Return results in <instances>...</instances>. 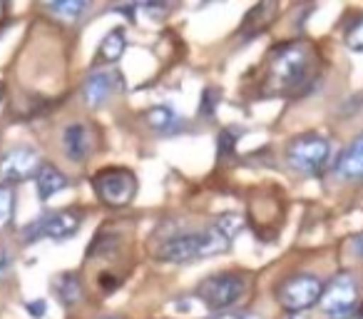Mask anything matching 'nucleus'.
I'll return each instance as SVG.
<instances>
[{"label": "nucleus", "instance_id": "nucleus-1", "mask_svg": "<svg viewBox=\"0 0 363 319\" xmlns=\"http://www.w3.org/2000/svg\"><path fill=\"white\" fill-rule=\"evenodd\" d=\"M313 53L306 43H286L274 48L267 65V92L269 95H286L301 87L311 75Z\"/></svg>", "mask_w": 363, "mask_h": 319}, {"label": "nucleus", "instance_id": "nucleus-2", "mask_svg": "<svg viewBox=\"0 0 363 319\" xmlns=\"http://www.w3.org/2000/svg\"><path fill=\"white\" fill-rule=\"evenodd\" d=\"M232 239L217 227V222L209 225L204 229H194V232H182L172 234L162 242V247L157 249V257L162 262H192L199 257H214V254H222L229 249Z\"/></svg>", "mask_w": 363, "mask_h": 319}, {"label": "nucleus", "instance_id": "nucleus-3", "mask_svg": "<svg viewBox=\"0 0 363 319\" xmlns=\"http://www.w3.org/2000/svg\"><path fill=\"white\" fill-rule=\"evenodd\" d=\"M328 155H331V142L323 135H316V132H306V135L294 137L286 147L289 165L306 175L318 173L326 165Z\"/></svg>", "mask_w": 363, "mask_h": 319}, {"label": "nucleus", "instance_id": "nucleus-4", "mask_svg": "<svg viewBox=\"0 0 363 319\" xmlns=\"http://www.w3.org/2000/svg\"><path fill=\"white\" fill-rule=\"evenodd\" d=\"M321 292H323V284L318 277H313V274H294V277L284 279L279 284L277 299L291 314H301L321 299Z\"/></svg>", "mask_w": 363, "mask_h": 319}, {"label": "nucleus", "instance_id": "nucleus-5", "mask_svg": "<svg viewBox=\"0 0 363 319\" xmlns=\"http://www.w3.org/2000/svg\"><path fill=\"white\" fill-rule=\"evenodd\" d=\"M95 193L110 207H125L137 193V178L125 168H105L95 175Z\"/></svg>", "mask_w": 363, "mask_h": 319}, {"label": "nucleus", "instance_id": "nucleus-6", "mask_svg": "<svg viewBox=\"0 0 363 319\" xmlns=\"http://www.w3.org/2000/svg\"><path fill=\"white\" fill-rule=\"evenodd\" d=\"M358 302V284L353 274L341 272L323 287L321 292V312L331 319H348Z\"/></svg>", "mask_w": 363, "mask_h": 319}, {"label": "nucleus", "instance_id": "nucleus-7", "mask_svg": "<svg viewBox=\"0 0 363 319\" xmlns=\"http://www.w3.org/2000/svg\"><path fill=\"white\" fill-rule=\"evenodd\" d=\"M247 289V279L239 272H222L207 277L197 287V294L207 307L212 309H227L234 302H239V297Z\"/></svg>", "mask_w": 363, "mask_h": 319}, {"label": "nucleus", "instance_id": "nucleus-8", "mask_svg": "<svg viewBox=\"0 0 363 319\" xmlns=\"http://www.w3.org/2000/svg\"><path fill=\"white\" fill-rule=\"evenodd\" d=\"M82 222V212L80 210H60V212H50L45 217L35 220L26 227V239L28 242H35L40 237H50V239H67L77 232Z\"/></svg>", "mask_w": 363, "mask_h": 319}, {"label": "nucleus", "instance_id": "nucleus-9", "mask_svg": "<svg viewBox=\"0 0 363 319\" xmlns=\"http://www.w3.org/2000/svg\"><path fill=\"white\" fill-rule=\"evenodd\" d=\"M40 170V155L33 147L18 145L11 147L0 157V180L3 183H21Z\"/></svg>", "mask_w": 363, "mask_h": 319}, {"label": "nucleus", "instance_id": "nucleus-10", "mask_svg": "<svg viewBox=\"0 0 363 319\" xmlns=\"http://www.w3.org/2000/svg\"><path fill=\"white\" fill-rule=\"evenodd\" d=\"M95 145V132L87 122H72L62 132V147H65V155L70 157L72 163H82L87 160V155L92 152Z\"/></svg>", "mask_w": 363, "mask_h": 319}, {"label": "nucleus", "instance_id": "nucleus-11", "mask_svg": "<svg viewBox=\"0 0 363 319\" xmlns=\"http://www.w3.org/2000/svg\"><path fill=\"white\" fill-rule=\"evenodd\" d=\"M117 82H120V75L115 70H95L87 75L85 85H82V97L90 107H100L102 102L110 100Z\"/></svg>", "mask_w": 363, "mask_h": 319}, {"label": "nucleus", "instance_id": "nucleus-12", "mask_svg": "<svg viewBox=\"0 0 363 319\" xmlns=\"http://www.w3.org/2000/svg\"><path fill=\"white\" fill-rule=\"evenodd\" d=\"M338 175L346 180H361L363 178V135H358L346 150L341 152L336 165Z\"/></svg>", "mask_w": 363, "mask_h": 319}, {"label": "nucleus", "instance_id": "nucleus-13", "mask_svg": "<svg viewBox=\"0 0 363 319\" xmlns=\"http://www.w3.org/2000/svg\"><path fill=\"white\" fill-rule=\"evenodd\" d=\"M35 185H38V198L45 202V200H50L55 193H60V190L67 188V178L65 173H60V170L55 168V165H40V170H38L35 175Z\"/></svg>", "mask_w": 363, "mask_h": 319}, {"label": "nucleus", "instance_id": "nucleus-14", "mask_svg": "<svg viewBox=\"0 0 363 319\" xmlns=\"http://www.w3.org/2000/svg\"><path fill=\"white\" fill-rule=\"evenodd\" d=\"M52 287H55V294L60 297V302L65 304V307H75V304L82 299V282L77 279L75 272L60 274Z\"/></svg>", "mask_w": 363, "mask_h": 319}, {"label": "nucleus", "instance_id": "nucleus-15", "mask_svg": "<svg viewBox=\"0 0 363 319\" xmlns=\"http://www.w3.org/2000/svg\"><path fill=\"white\" fill-rule=\"evenodd\" d=\"M145 120L147 125L152 127V130L162 132V135H167V132L177 130L179 127V117L174 115V110L167 105H157V107H150V110L145 112Z\"/></svg>", "mask_w": 363, "mask_h": 319}, {"label": "nucleus", "instance_id": "nucleus-16", "mask_svg": "<svg viewBox=\"0 0 363 319\" xmlns=\"http://www.w3.org/2000/svg\"><path fill=\"white\" fill-rule=\"evenodd\" d=\"M125 48H127V38H125V33L117 28V31H110L105 36V40H102V45H100V58L105 63H117L122 58V53H125Z\"/></svg>", "mask_w": 363, "mask_h": 319}, {"label": "nucleus", "instance_id": "nucleus-17", "mask_svg": "<svg viewBox=\"0 0 363 319\" xmlns=\"http://www.w3.org/2000/svg\"><path fill=\"white\" fill-rule=\"evenodd\" d=\"M45 8L62 21H77L85 13L87 3H82V0H50Z\"/></svg>", "mask_w": 363, "mask_h": 319}, {"label": "nucleus", "instance_id": "nucleus-18", "mask_svg": "<svg viewBox=\"0 0 363 319\" xmlns=\"http://www.w3.org/2000/svg\"><path fill=\"white\" fill-rule=\"evenodd\" d=\"M274 13H277V6H274V3H262V6L252 8V13L247 16V23H244V31H247V36L262 31V28L274 18Z\"/></svg>", "mask_w": 363, "mask_h": 319}, {"label": "nucleus", "instance_id": "nucleus-19", "mask_svg": "<svg viewBox=\"0 0 363 319\" xmlns=\"http://www.w3.org/2000/svg\"><path fill=\"white\" fill-rule=\"evenodd\" d=\"M13 210H16V195L11 185H0V227L11 225Z\"/></svg>", "mask_w": 363, "mask_h": 319}, {"label": "nucleus", "instance_id": "nucleus-20", "mask_svg": "<svg viewBox=\"0 0 363 319\" xmlns=\"http://www.w3.org/2000/svg\"><path fill=\"white\" fill-rule=\"evenodd\" d=\"M346 45L356 53H363V18L353 21L346 31Z\"/></svg>", "mask_w": 363, "mask_h": 319}, {"label": "nucleus", "instance_id": "nucleus-21", "mask_svg": "<svg viewBox=\"0 0 363 319\" xmlns=\"http://www.w3.org/2000/svg\"><path fill=\"white\" fill-rule=\"evenodd\" d=\"M242 217H239V215H222V217L217 220V227L222 229L224 234H227L229 239L234 237V234L239 232V229H242Z\"/></svg>", "mask_w": 363, "mask_h": 319}, {"label": "nucleus", "instance_id": "nucleus-22", "mask_svg": "<svg viewBox=\"0 0 363 319\" xmlns=\"http://www.w3.org/2000/svg\"><path fill=\"white\" fill-rule=\"evenodd\" d=\"M217 97H222V95H219L214 87H207V90H204V95H202V105H199V112H202V115H207V117H212L214 115V107H217V102H214Z\"/></svg>", "mask_w": 363, "mask_h": 319}, {"label": "nucleus", "instance_id": "nucleus-23", "mask_svg": "<svg viewBox=\"0 0 363 319\" xmlns=\"http://www.w3.org/2000/svg\"><path fill=\"white\" fill-rule=\"evenodd\" d=\"M232 147H234V137H232V132L224 130L222 135H219V152H222V155H227V152H232Z\"/></svg>", "mask_w": 363, "mask_h": 319}, {"label": "nucleus", "instance_id": "nucleus-24", "mask_svg": "<svg viewBox=\"0 0 363 319\" xmlns=\"http://www.w3.org/2000/svg\"><path fill=\"white\" fill-rule=\"evenodd\" d=\"M28 309H30L35 317H43V314L48 312V307H45V302H40V299H35V302H30L28 304Z\"/></svg>", "mask_w": 363, "mask_h": 319}, {"label": "nucleus", "instance_id": "nucleus-25", "mask_svg": "<svg viewBox=\"0 0 363 319\" xmlns=\"http://www.w3.org/2000/svg\"><path fill=\"white\" fill-rule=\"evenodd\" d=\"M356 254H361V257H363V237L356 239Z\"/></svg>", "mask_w": 363, "mask_h": 319}, {"label": "nucleus", "instance_id": "nucleus-26", "mask_svg": "<svg viewBox=\"0 0 363 319\" xmlns=\"http://www.w3.org/2000/svg\"><path fill=\"white\" fill-rule=\"evenodd\" d=\"M239 319H262L259 314H244V317H239Z\"/></svg>", "mask_w": 363, "mask_h": 319}, {"label": "nucleus", "instance_id": "nucleus-27", "mask_svg": "<svg viewBox=\"0 0 363 319\" xmlns=\"http://www.w3.org/2000/svg\"><path fill=\"white\" fill-rule=\"evenodd\" d=\"M289 319H306V317H303V314H291Z\"/></svg>", "mask_w": 363, "mask_h": 319}, {"label": "nucleus", "instance_id": "nucleus-28", "mask_svg": "<svg viewBox=\"0 0 363 319\" xmlns=\"http://www.w3.org/2000/svg\"><path fill=\"white\" fill-rule=\"evenodd\" d=\"M3 13H6V6H3V3H0V18H3Z\"/></svg>", "mask_w": 363, "mask_h": 319}, {"label": "nucleus", "instance_id": "nucleus-29", "mask_svg": "<svg viewBox=\"0 0 363 319\" xmlns=\"http://www.w3.org/2000/svg\"><path fill=\"white\" fill-rule=\"evenodd\" d=\"M0 102H3V85H0Z\"/></svg>", "mask_w": 363, "mask_h": 319}, {"label": "nucleus", "instance_id": "nucleus-30", "mask_svg": "<svg viewBox=\"0 0 363 319\" xmlns=\"http://www.w3.org/2000/svg\"><path fill=\"white\" fill-rule=\"evenodd\" d=\"M102 319H117V317H102Z\"/></svg>", "mask_w": 363, "mask_h": 319}]
</instances>
